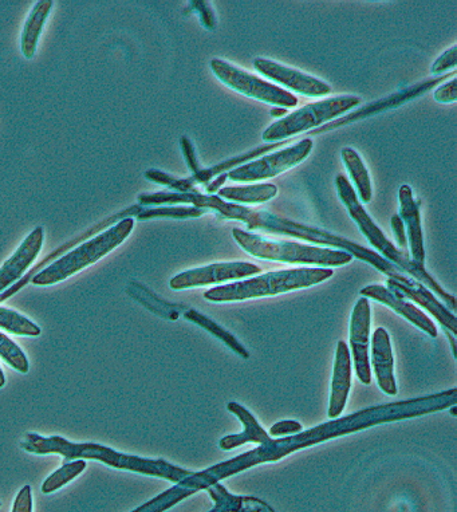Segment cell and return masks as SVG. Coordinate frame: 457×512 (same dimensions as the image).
<instances>
[{"instance_id":"cell-2","label":"cell","mask_w":457,"mask_h":512,"mask_svg":"<svg viewBox=\"0 0 457 512\" xmlns=\"http://www.w3.org/2000/svg\"><path fill=\"white\" fill-rule=\"evenodd\" d=\"M139 203L141 206L193 204V207L219 212L222 218L240 220V222L247 224L248 230H262L273 232V234L289 235L306 240V242L336 247L338 250L348 252L353 258L376 267L381 273L389 275V279H396L400 282H408L411 279L403 271L397 269L393 263L382 258L381 255L369 250V248L360 246V244L350 242L342 236L330 234V232L319 230V228L305 226V224L281 218V216L270 214V212L255 211L251 208L238 206V204L226 203L219 196L202 195L200 191L196 194H191V192H156V194L140 195Z\"/></svg>"},{"instance_id":"cell-26","label":"cell","mask_w":457,"mask_h":512,"mask_svg":"<svg viewBox=\"0 0 457 512\" xmlns=\"http://www.w3.org/2000/svg\"><path fill=\"white\" fill-rule=\"evenodd\" d=\"M86 468L85 460L78 459L76 462L65 464L54 474H51L46 482L43 483L42 491L45 494H51V492L59 490V488L65 486L69 482H72L74 478H77Z\"/></svg>"},{"instance_id":"cell-29","label":"cell","mask_w":457,"mask_h":512,"mask_svg":"<svg viewBox=\"0 0 457 512\" xmlns=\"http://www.w3.org/2000/svg\"><path fill=\"white\" fill-rule=\"evenodd\" d=\"M210 495L216 500V507L210 512H242L244 499L228 494L226 488L216 483L208 488Z\"/></svg>"},{"instance_id":"cell-28","label":"cell","mask_w":457,"mask_h":512,"mask_svg":"<svg viewBox=\"0 0 457 512\" xmlns=\"http://www.w3.org/2000/svg\"><path fill=\"white\" fill-rule=\"evenodd\" d=\"M207 210L198 207H164L153 208V210H145L140 212L139 220H148L155 218H172V219H189L199 218L206 214Z\"/></svg>"},{"instance_id":"cell-38","label":"cell","mask_w":457,"mask_h":512,"mask_svg":"<svg viewBox=\"0 0 457 512\" xmlns=\"http://www.w3.org/2000/svg\"><path fill=\"white\" fill-rule=\"evenodd\" d=\"M287 114V109L283 108H275L271 110V116L273 117H285Z\"/></svg>"},{"instance_id":"cell-20","label":"cell","mask_w":457,"mask_h":512,"mask_svg":"<svg viewBox=\"0 0 457 512\" xmlns=\"http://www.w3.org/2000/svg\"><path fill=\"white\" fill-rule=\"evenodd\" d=\"M227 408L228 411L234 413V415L242 421L244 432L239 433V435L227 436L220 440L219 445L222 450L231 451L246 443H269L271 440L269 433L260 427L258 420H256L246 408L242 407V405H239L238 403H230Z\"/></svg>"},{"instance_id":"cell-36","label":"cell","mask_w":457,"mask_h":512,"mask_svg":"<svg viewBox=\"0 0 457 512\" xmlns=\"http://www.w3.org/2000/svg\"><path fill=\"white\" fill-rule=\"evenodd\" d=\"M181 148H183V153L185 161H187L188 168L191 169L193 173L200 171L199 161L196 160L195 151H193L191 141H189L187 137H183V139H181Z\"/></svg>"},{"instance_id":"cell-4","label":"cell","mask_w":457,"mask_h":512,"mask_svg":"<svg viewBox=\"0 0 457 512\" xmlns=\"http://www.w3.org/2000/svg\"><path fill=\"white\" fill-rule=\"evenodd\" d=\"M336 187L338 198H340L344 206L348 208L350 218L356 222L362 234H364L368 242L380 252L382 258L393 263V265L403 271L404 274L407 273L411 275V277L415 278V281L420 282L421 285L427 286L429 289L435 291L439 297L443 298L444 301L448 303L452 310H456V298L445 293L444 289H441L439 283L427 273L424 267L412 262V259L409 258L408 251L399 250V248L395 247V244L386 238L384 232L377 227V224L373 222L368 212L362 207L352 184L349 183V180L346 179L345 176H337Z\"/></svg>"},{"instance_id":"cell-25","label":"cell","mask_w":457,"mask_h":512,"mask_svg":"<svg viewBox=\"0 0 457 512\" xmlns=\"http://www.w3.org/2000/svg\"><path fill=\"white\" fill-rule=\"evenodd\" d=\"M0 329L15 336L38 337L41 334V329L34 322L5 307H0Z\"/></svg>"},{"instance_id":"cell-32","label":"cell","mask_w":457,"mask_h":512,"mask_svg":"<svg viewBox=\"0 0 457 512\" xmlns=\"http://www.w3.org/2000/svg\"><path fill=\"white\" fill-rule=\"evenodd\" d=\"M433 97L440 104H451V102H455L457 100V80L453 78L451 82H447V84L440 86L439 89L433 93Z\"/></svg>"},{"instance_id":"cell-1","label":"cell","mask_w":457,"mask_h":512,"mask_svg":"<svg viewBox=\"0 0 457 512\" xmlns=\"http://www.w3.org/2000/svg\"><path fill=\"white\" fill-rule=\"evenodd\" d=\"M455 404L456 391L451 389V391L439 393V395L365 409V411L346 416L345 419L330 421V423L319 425V427L310 429V431L298 433V435L287 437V439H271L269 443L260 445L258 450L247 452V454L240 455L238 458L230 460V462L208 468L200 474H192L177 486L183 488L189 496L195 494L196 491L214 486L219 480L254 467L256 464L277 462V460L285 458V456L293 454L295 451L333 439V437L348 435V433L373 427L377 424L389 423V421L427 415V413L449 408V405L453 407Z\"/></svg>"},{"instance_id":"cell-3","label":"cell","mask_w":457,"mask_h":512,"mask_svg":"<svg viewBox=\"0 0 457 512\" xmlns=\"http://www.w3.org/2000/svg\"><path fill=\"white\" fill-rule=\"evenodd\" d=\"M22 450L30 454L62 455L66 460H98L118 470L137 472L148 476L163 478L169 482L180 483L193 474L192 471L173 466L165 460L143 459L139 456L125 455L121 452L94 443H70L61 436L43 437L37 433H27L21 444Z\"/></svg>"},{"instance_id":"cell-15","label":"cell","mask_w":457,"mask_h":512,"mask_svg":"<svg viewBox=\"0 0 457 512\" xmlns=\"http://www.w3.org/2000/svg\"><path fill=\"white\" fill-rule=\"evenodd\" d=\"M43 238L45 232L42 227H37L19 246L15 254L0 269V293L9 289L11 285L19 281L26 273L27 269L38 258L42 250Z\"/></svg>"},{"instance_id":"cell-12","label":"cell","mask_w":457,"mask_h":512,"mask_svg":"<svg viewBox=\"0 0 457 512\" xmlns=\"http://www.w3.org/2000/svg\"><path fill=\"white\" fill-rule=\"evenodd\" d=\"M254 68L263 76L270 78L271 81L286 86V88L302 94V96L322 97L332 93V88L325 82L297 72V70L285 68L277 62L269 61V59H255Z\"/></svg>"},{"instance_id":"cell-18","label":"cell","mask_w":457,"mask_h":512,"mask_svg":"<svg viewBox=\"0 0 457 512\" xmlns=\"http://www.w3.org/2000/svg\"><path fill=\"white\" fill-rule=\"evenodd\" d=\"M350 388H352V356H350L348 345L340 341L337 345L336 364H334L330 419L336 420L344 412Z\"/></svg>"},{"instance_id":"cell-21","label":"cell","mask_w":457,"mask_h":512,"mask_svg":"<svg viewBox=\"0 0 457 512\" xmlns=\"http://www.w3.org/2000/svg\"><path fill=\"white\" fill-rule=\"evenodd\" d=\"M54 3L51 0H39L35 3L33 11L27 18L25 29L22 31L21 50L27 59L34 57L37 53L39 37H41L43 26L49 18Z\"/></svg>"},{"instance_id":"cell-13","label":"cell","mask_w":457,"mask_h":512,"mask_svg":"<svg viewBox=\"0 0 457 512\" xmlns=\"http://www.w3.org/2000/svg\"><path fill=\"white\" fill-rule=\"evenodd\" d=\"M370 305L368 298L358 299L350 322V346H352L354 366L362 384L372 382L369 364Z\"/></svg>"},{"instance_id":"cell-19","label":"cell","mask_w":457,"mask_h":512,"mask_svg":"<svg viewBox=\"0 0 457 512\" xmlns=\"http://www.w3.org/2000/svg\"><path fill=\"white\" fill-rule=\"evenodd\" d=\"M372 358L381 391L386 395L396 396L395 358H393L392 345L385 329H377L373 334Z\"/></svg>"},{"instance_id":"cell-40","label":"cell","mask_w":457,"mask_h":512,"mask_svg":"<svg viewBox=\"0 0 457 512\" xmlns=\"http://www.w3.org/2000/svg\"><path fill=\"white\" fill-rule=\"evenodd\" d=\"M0 506H2V503H0Z\"/></svg>"},{"instance_id":"cell-31","label":"cell","mask_w":457,"mask_h":512,"mask_svg":"<svg viewBox=\"0 0 457 512\" xmlns=\"http://www.w3.org/2000/svg\"><path fill=\"white\" fill-rule=\"evenodd\" d=\"M457 63V47L452 46L451 49L445 51L440 58H437L432 66V74H443L455 68Z\"/></svg>"},{"instance_id":"cell-10","label":"cell","mask_w":457,"mask_h":512,"mask_svg":"<svg viewBox=\"0 0 457 512\" xmlns=\"http://www.w3.org/2000/svg\"><path fill=\"white\" fill-rule=\"evenodd\" d=\"M311 151H313V141L303 139L293 147L282 149V151L275 152L273 155L231 169L227 173V177H230L232 181H238V183L271 179V177L289 171L290 168L297 167L306 157H309Z\"/></svg>"},{"instance_id":"cell-8","label":"cell","mask_w":457,"mask_h":512,"mask_svg":"<svg viewBox=\"0 0 457 512\" xmlns=\"http://www.w3.org/2000/svg\"><path fill=\"white\" fill-rule=\"evenodd\" d=\"M360 104V98L346 96L329 98V100L303 106L297 112L287 114L281 120L270 125V128L263 132V140L267 143H275V141L290 139L307 129L317 128L325 122L341 117L342 114L348 113L349 110Z\"/></svg>"},{"instance_id":"cell-39","label":"cell","mask_w":457,"mask_h":512,"mask_svg":"<svg viewBox=\"0 0 457 512\" xmlns=\"http://www.w3.org/2000/svg\"><path fill=\"white\" fill-rule=\"evenodd\" d=\"M5 384H6L5 373H3L2 368H0V388L5 387Z\"/></svg>"},{"instance_id":"cell-23","label":"cell","mask_w":457,"mask_h":512,"mask_svg":"<svg viewBox=\"0 0 457 512\" xmlns=\"http://www.w3.org/2000/svg\"><path fill=\"white\" fill-rule=\"evenodd\" d=\"M341 156L354 185L357 187L361 202L370 203L373 195L372 181H370L369 172L365 167L364 161L352 148L342 149Z\"/></svg>"},{"instance_id":"cell-14","label":"cell","mask_w":457,"mask_h":512,"mask_svg":"<svg viewBox=\"0 0 457 512\" xmlns=\"http://www.w3.org/2000/svg\"><path fill=\"white\" fill-rule=\"evenodd\" d=\"M386 286L390 291L403 295L404 298L412 299L416 303H419L421 307L427 309L429 313L433 315L444 326L448 332H451L453 336L457 334V318L455 314H452L447 307L441 305L437 301L435 295L428 289H425L424 285L415 279H409L408 282L396 281V279H388Z\"/></svg>"},{"instance_id":"cell-22","label":"cell","mask_w":457,"mask_h":512,"mask_svg":"<svg viewBox=\"0 0 457 512\" xmlns=\"http://www.w3.org/2000/svg\"><path fill=\"white\" fill-rule=\"evenodd\" d=\"M278 194L274 184H255L246 187H227L220 189L219 198L230 200L234 204H262L269 202Z\"/></svg>"},{"instance_id":"cell-11","label":"cell","mask_w":457,"mask_h":512,"mask_svg":"<svg viewBox=\"0 0 457 512\" xmlns=\"http://www.w3.org/2000/svg\"><path fill=\"white\" fill-rule=\"evenodd\" d=\"M259 273L260 267L252 265V263H218V265H210L176 275L169 282V286L173 290H187L193 289V287L232 281V279L248 278Z\"/></svg>"},{"instance_id":"cell-17","label":"cell","mask_w":457,"mask_h":512,"mask_svg":"<svg viewBox=\"0 0 457 512\" xmlns=\"http://www.w3.org/2000/svg\"><path fill=\"white\" fill-rule=\"evenodd\" d=\"M400 218L407 226V239L411 246L412 262L424 267L425 248L419 204L413 199V192L409 185H403L399 192Z\"/></svg>"},{"instance_id":"cell-30","label":"cell","mask_w":457,"mask_h":512,"mask_svg":"<svg viewBox=\"0 0 457 512\" xmlns=\"http://www.w3.org/2000/svg\"><path fill=\"white\" fill-rule=\"evenodd\" d=\"M183 499L179 488H177V486L172 487L169 488L168 491H165L164 494L156 496L151 502L145 503L144 506L136 508V510L132 512H164Z\"/></svg>"},{"instance_id":"cell-16","label":"cell","mask_w":457,"mask_h":512,"mask_svg":"<svg viewBox=\"0 0 457 512\" xmlns=\"http://www.w3.org/2000/svg\"><path fill=\"white\" fill-rule=\"evenodd\" d=\"M361 295L364 298L384 303L385 306L395 310L397 314L403 315L404 318H407L409 322H412L413 325H416L417 328H420L429 336L437 337L436 325L427 317V314L417 309L413 303L408 302L407 298H404L403 295L390 291L384 286L377 285L365 287V289L361 290Z\"/></svg>"},{"instance_id":"cell-7","label":"cell","mask_w":457,"mask_h":512,"mask_svg":"<svg viewBox=\"0 0 457 512\" xmlns=\"http://www.w3.org/2000/svg\"><path fill=\"white\" fill-rule=\"evenodd\" d=\"M135 228V222L132 218L122 219L121 222L114 224L109 230L97 235L96 238L88 240L76 250L69 252L61 259L55 261L53 265L46 267L41 273L33 278L34 285L50 286L55 283L65 281L78 271L86 269L112 252L114 248L121 246L130 232Z\"/></svg>"},{"instance_id":"cell-9","label":"cell","mask_w":457,"mask_h":512,"mask_svg":"<svg viewBox=\"0 0 457 512\" xmlns=\"http://www.w3.org/2000/svg\"><path fill=\"white\" fill-rule=\"evenodd\" d=\"M211 70L220 82L244 96L255 98V100L266 102V104L281 106L283 109L294 108L298 105V98L287 90L236 69L222 59H212Z\"/></svg>"},{"instance_id":"cell-6","label":"cell","mask_w":457,"mask_h":512,"mask_svg":"<svg viewBox=\"0 0 457 512\" xmlns=\"http://www.w3.org/2000/svg\"><path fill=\"white\" fill-rule=\"evenodd\" d=\"M234 239L248 254L266 261L293 263V265H314L337 267L348 265L353 256L341 250L309 246L293 242H273L262 236L234 228Z\"/></svg>"},{"instance_id":"cell-34","label":"cell","mask_w":457,"mask_h":512,"mask_svg":"<svg viewBox=\"0 0 457 512\" xmlns=\"http://www.w3.org/2000/svg\"><path fill=\"white\" fill-rule=\"evenodd\" d=\"M33 511V496H31L30 486H25L19 491L15 499L13 512H31Z\"/></svg>"},{"instance_id":"cell-35","label":"cell","mask_w":457,"mask_h":512,"mask_svg":"<svg viewBox=\"0 0 457 512\" xmlns=\"http://www.w3.org/2000/svg\"><path fill=\"white\" fill-rule=\"evenodd\" d=\"M390 224H392L393 234H395L397 243H399L400 250L407 251L408 239H407V235H405V226H404L403 220H401L399 215H395V216H392V220H390Z\"/></svg>"},{"instance_id":"cell-27","label":"cell","mask_w":457,"mask_h":512,"mask_svg":"<svg viewBox=\"0 0 457 512\" xmlns=\"http://www.w3.org/2000/svg\"><path fill=\"white\" fill-rule=\"evenodd\" d=\"M0 357L19 373H29L30 365L25 353L15 342L0 332Z\"/></svg>"},{"instance_id":"cell-5","label":"cell","mask_w":457,"mask_h":512,"mask_svg":"<svg viewBox=\"0 0 457 512\" xmlns=\"http://www.w3.org/2000/svg\"><path fill=\"white\" fill-rule=\"evenodd\" d=\"M333 277L332 269H295L277 271L247 279V281L231 283L215 287L204 294L211 302H234L244 299L270 297L289 293V291L306 289L318 285Z\"/></svg>"},{"instance_id":"cell-33","label":"cell","mask_w":457,"mask_h":512,"mask_svg":"<svg viewBox=\"0 0 457 512\" xmlns=\"http://www.w3.org/2000/svg\"><path fill=\"white\" fill-rule=\"evenodd\" d=\"M302 432V425L298 423V421L287 420L281 421V423H277L273 425V428L270 429V435L277 436H286V435H298V433Z\"/></svg>"},{"instance_id":"cell-37","label":"cell","mask_w":457,"mask_h":512,"mask_svg":"<svg viewBox=\"0 0 457 512\" xmlns=\"http://www.w3.org/2000/svg\"><path fill=\"white\" fill-rule=\"evenodd\" d=\"M227 173H222L219 177H216L215 181H212L210 185L207 187V194L214 195L215 192H218L220 187H223V184L226 183Z\"/></svg>"},{"instance_id":"cell-24","label":"cell","mask_w":457,"mask_h":512,"mask_svg":"<svg viewBox=\"0 0 457 512\" xmlns=\"http://www.w3.org/2000/svg\"><path fill=\"white\" fill-rule=\"evenodd\" d=\"M184 317L187 318L188 321L193 322V324L199 325L200 328L206 329L207 332H210L212 336H215L218 340L223 341L228 348L234 350L240 357L248 358V352L243 348V345L240 344L230 332L224 330L222 326L216 324L212 319L207 318L206 315L200 314L195 310H189L185 313Z\"/></svg>"}]
</instances>
